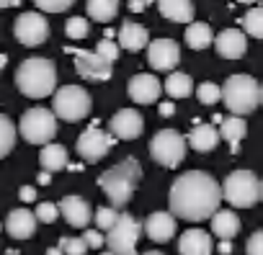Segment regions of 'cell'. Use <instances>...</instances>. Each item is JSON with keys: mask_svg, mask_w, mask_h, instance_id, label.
<instances>
[{"mask_svg": "<svg viewBox=\"0 0 263 255\" xmlns=\"http://www.w3.org/2000/svg\"><path fill=\"white\" fill-rule=\"evenodd\" d=\"M168 204L173 217H181L186 222H204L219 209L222 188L209 173L189 170L173 181Z\"/></svg>", "mask_w": 263, "mask_h": 255, "instance_id": "1", "label": "cell"}, {"mask_svg": "<svg viewBox=\"0 0 263 255\" xmlns=\"http://www.w3.org/2000/svg\"><path fill=\"white\" fill-rule=\"evenodd\" d=\"M140 181H142V168H140V163L135 158H124L121 163H116L114 168H108V170H103L98 175V186L108 196L114 209L116 206H126L132 201Z\"/></svg>", "mask_w": 263, "mask_h": 255, "instance_id": "2", "label": "cell"}, {"mask_svg": "<svg viewBox=\"0 0 263 255\" xmlns=\"http://www.w3.org/2000/svg\"><path fill=\"white\" fill-rule=\"evenodd\" d=\"M16 85L26 98H47L57 88L54 62L47 57H29L16 70Z\"/></svg>", "mask_w": 263, "mask_h": 255, "instance_id": "3", "label": "cell"}, {"mask_svg": "<svg viewBox=\"0 0 263 255\" xmlns=\"http://www.w3.org/2000/svg\"><path fill=\"white\" fill-rule=\"evenodd\" d=\"M219 98L232 116H248L260 103V85L250 75H230L219 88Z\"/></svg>", "mask_w": 263, "mask_h": 255, "instance_id": "4", "label": "cell"}, {"mask_svg": "<svg viewBox=\"0 0 263 255\" xmlns=\"http://www.w3.org/2000/svg\"><path fill=\"white\" fill-rule=\"evenodd\" d=\"M219 188L222 199L237 209H250L260 201V181L253 170H232Z\"/></svg>", "mask_w": 263, "mask_h": 255, "instance_id": "5", "label": "cell"}, {"mask_svg": "<svg viewBox=\"0 0 263 255\" xmlns=\"http://www.w3.org/2000/svg\"><path fill=\"white\" fill-rule=\"evenodd\" d=\"M52 95V113L62 121H80L90 113V93L83 85H62L54 88Z\"/></svg>", "mask_w": 263, "mask_h": 255, "instance_id": "6", "label": "cell"}, {"mask_svg": "<svg viewBox=\"0 0 263 255\" xmlns=\"http://www.w3.org/2000/svg\"><path fill=\"white\" fill-rule=\"evenodd\" d=\"M142 237V224L129 211H119L114 227L106 232L103 242L114 255H137V242Z\"/></svg>", "mask_w": 263, "mask_h": 255, "instance_id": "7", "label": "cell"}, {"mask_svg": "<svg viewBox=\"0 0 263 255\" xmlns=\"http://www.w3.org/2000/svg\"><path fill=\"white\" fill-rule=\"evenodd\" d=\"M18 132L29 145H47L57 134V116L49 108H42V106L29 108L18 121Z\"/></svg>", "mask_w": 263, "mask_h": 255, "instance_id": "8", "label": "cell"}, {"mask_svg": "<svg viewBox=\"0 0 263 255\" xmlns=\"http://www.w3.org/2000/svg\"><path fill=\"white\" fill-rule=\"evenodd\" d=\"M150 155L163 168H178L186 158V137L176 129H160L150 140Z\"/></svg>", "mask_w": 263, "mask_h": 255, "instance_id": "9", "label": "cell"}, {"mask_svg": "<svg viewBox=\"0 0 263 255\" xmlns=\"http://www.w3.org/2000/svg\"><path fill=\"white\" fill-rule=\"evenodd\" d=\"M114 137L108 134V132H103L101 126H88V129H83V134L78 137V145H75V150H78V155L83 158V160H88V163H98V160H103L108 152H111V147H114Z\"/></svg>", "mask_w": 263, "mask_h": 255, "instance_id": "10", "label": "cell"}, {"mask_svg": "<svg viewBox=\"0 0 263 255\" xmlns=\"http://www.w3.org/2000/svg\"><path fill=\"white\" fill-rule=\"evenodd\" d=\"M13 34L16 39L24 44V47H39L47 42L49 36V24L42 13L36 11H26L16 18V26H13Z\"/></svg>", "mask_w": 263, "mask_h": 255, "instance_id": "11", "label": "cell"}, {"mask_svg": "<svg viewBox=\"0 0 263 255\" xmlns=\"http://www.w3.org/2000/svg\"><path fill=\"white\" fill-rule=\"evenodd\" d=\"M72 57H75V70L83 80H96V83H103V80H111L114 75V65L101 60L96 52H88V49H70Z\"/></svg>", "mask_w": 263, "mask_h": 255, "instance_id": "12", "label": "cell"}, {"mask_svg": "<svg viewBox=\"0 0 263 255\" xmlns=\"http://www.w3.org/2000/svg\"><path fill=\"white\" fill-rule=\"evenodd\" d=\"M145 129V119L135 108H121L108 121V134L114 140H137Z\"/></svg>", "mask_w": 263, "mask_h": 255, "instance_id": "13", "label": "cell"}, {"mask_svg": "<svg viewBox=\"0 0 263 255\" xmlns=\"http://www.w3.org/2000/svg\"><path fill=\"white\" fill-rule=\"evenodd\" d=\"M147 62L153 70L160 72H173L176 65L181 62V49L173 39H155L147 42Z\"/></svg>", "mask_w": 263, "mask_h": 255, "instance_id": "14", "label": "cell"}, {"mask_svg": "<svg viewBox=\"0 0 263 255\" xmlns=\"http://www.w3.org/2000/svg\"><path fill=\"white\" fill-rule=\"evenodd\" d=\"M57 209H60V214L65 217V222L70 224V227H88L90 224V219H93V209H90V204L85 201V199H80V196H65L60 204H57Z\"/></svg>", "mask_w": 263, "mask_h": 255, "instance_id": "15", "label": "cell"}, {"mask_svg": "<svg viewBox=\"0 0 263 255\" xmlns=\"http://www.w3.org/2000/svg\"><path fill=\"white\" fill-rule=\"evenodd\" d=\"M142 232H145L153 242L163 245V242L173 240V234H176V217H173L171 211H153V214L145 219Z\"/></svg>", "mask_w": 263, "mask_h": 255, "instance_id": "16", "label": "cell"}, {"mask_svg": "<svg viewBox=\"0 0 263 255\" xmlns=\"http://www.w3.org/2000/svg\"><path fill=\"white\" fill-rule=\"evenodd\" d=\"M212 44L217 47V54L224 57V60H240L248 52V42H245V34L240 29H224V31H219Z\"/></svg>", "mask_w": 263, "mask_h": 255, "instance_id": "17", "label": "cell"}, {"mask_svg": "<svg viewBox=\"0 0 263 255\" xmlns=\"http://www.w3.org/2000/svg\"><path fill=\"white\" fill-rule=\"evenodd\" d=\"M129 98L135 103H155L160 98V80L147 72L135 75L129 80Z\"/></svg>", "mask_w": 263, "mask_h": 255, "instance_id": "18", "label": "cell"}, {"mask_svg": "<svg viewBox=\"0 0 263 255\" xmlns=\"http://www.w3.org/2000/svg\"><path fill=\"white\" fill-rule=\"evenodd\" d=\"M214 250V242H212V234L204 232V229H186L178 240V252L181 255H212Z\"/></svg>", "mask_w": 263, "mask_h": 255, "instance_id": "19", "label": "cell"}, {"mask_svg": "<svg viewBox=\"0 0 263 255\" xmlns=\"http://www.w3.org/2000/svg\"><path fill=\"white\" fill-rule=\"evenodd\" d=\"M13 240H29L36 232V217L29 209H13L3 224Z\"/></svg>", "mask_w": 263, "mask_h": 255, "instance_id": "20", "label": "cell"}, {"mask_svg": "<svg viewBox=\"0 0 263 255\" xmlns=\"http://www.w3.org/2000/svg\"><path fill=\"white\" fill-rule=\"evenodd\" d=\"M217 145H219V132H217V126L194 121V129H191L189 137H186V147H194L196 152H212Z\"/></svg>", "mask_w": 263, "mask_h": 255, "instance_id": "21", "label": "cell"}, {"mask_svg": "<svg viewBox=\"0 0 263 255\" xmlns=\"http://www.w3.org/2000/svg\"><path fill=\"white\" fill-rule=\"evenodd\" d=\"M147 42H150V34H147V29H145L142 24H137V21H124V24H121V29H119V42H116L121 49H126V52H140V49L147 47Z\"/></svg>", "mask_w": 263, "mask_h": 255, "instance_id": "22", "label": "cell"}, {"mask_svg": "<svg viewBox=\"0 0 263 255\" xmlns=\"http://www.w3.org/2000/svg\"><path fill=\"white\" fill-rule=\"evenodd\" d=\"M214 124H219V126H217L219 137L232 145V152H237V145H240V142L245 140V134H248V126H245L242 116H227V119L214 116Z\"/></svg>", "mask_w": 263, "mask_h": 255, "instance_id": "23", "label": "cell"}, {"mask_svg": "<svg viewBox=\"0 0 263 255\" xmlns=\"http://www.w3.org/2000/svg\"><path fill=\"white\" fill-rule=\"evenodd\" d=\"M209 219H212V234L219 240H232L240 232V219L232 209H217Z\"/></svg>", "mask_w": 263, "mask_h": 255, "instance_id": "24", "label": "cell"}, {"mask_svg": "<svg viewBox=\"0 0 263 255\" xmlns=\"http://www.w3.org/2000/svg\"><path fill=\"white\" fill-rule=\"evenodd\" d=\"M160 16H165L173 24H191L194 21V3L191 0H155Z\"/></svg>", "mask_w": 263, "mask_h": 255, "instance_id": "25", "label": "cell"}, {"mask_svg": "<svg viewBox=\"0 0 263 255\" xmlns=\"http://www.w3.org/2000/svg\"><path fill=\"white\" fill-rule=\"evenodd\" d=\"M39 165H42V170H47V173L65 170V165H67V150H65L62 145H52V142L42 145Z\"/></svg>", "mask_w": 263, "mask_h": 255, "instance_id": "26", "label": "cell"}, {"mask_svg": "<svg viewBox=\"0 0 263 255\" xmlns=\"http://www.w3.org/2000/svg\"><path fill=\"white\" fill-rule=\"evenodd\" d=\"M183 39H186V44L191 47V49H206V47H212V42H214V34H212V26L209 24H201V21H191V24H186V34H183Z\"/></svg>", "mask_w": 263, "mask_h": 255, "instance_id": "27", "label": "cell"}, {"mask_svg": "<svg viewBox=\"0 0 263 255\" xmlns=\"http://www.w3.org/2000/svg\"><path fill=\"white\" fill-rule=\"evenodd\" d=\"M163 90L171 95V98H189L194 93V80L191 75L186 72H171L168 80L163 83Z\"/></svg>", "mask_w": 263, "mask_h": 255, "instance_id": "28", "label": "cell"}, {"mask_svg": "<svg viewBox=\"0 0 263 255\" xmlns=\"http://www.w3.org/2000/svg\"><path fill=\"white\" fill-rule=\"evenodd\" d=\"M85 11H88V18H93L98 24H106L119 13V0H88Z\"/></svg>", "mask_w": 263, "mask_h": 255, "instance_id": "29", "label": "cell"}, {"mask_svg": "<svg viewBox=\"0 0 263 255\" xmlns=\"http://www.w3.org/2000/svg\"><path fill=\"white\" fill-rule=\"evenodd\" d=\"M13 147H16V124L6 113H0V160L11 155Z\"/></svg>", "mask_w": 263, "mask_h": 255, "instance_id": "30", "label": "cell"}, {"mask_svg": "<svg viewBox=\"0 0 263 255\" xmlns=\"http://www.w3.org/2000/svg\"><path fill=\"white\" fill-rule=\"evenodd\" d=\"M242 29H245V34L253 36V39H260V36H263V8H260V6H253V8L245 13Z\"/></svg>", "mask_w": 263, "mask_h": 255, "instance_id": "31", "label": "cell"}, {"mask_svg": "<svg viewBox=\"0 0 263 255\" xmlns=\"http://www.w3.org/2000/svg\"><path fill=\"white\" fill-rule=\"evenodd\" d=\"M88 31H90V24H88L85 18H80V16H72V18H67V26H65V34H67V39H72V42H80V39H85V36H88Z\"/></svg>", "mask_w": 263, "mask_h": 255, "instance_id": "32", "label": "cell"}, {"mask_svg": "<svg viewBox=\"0 0 263 255\" xmlns=\"http://www.w3.org/2000/svg\"><path fill=\"white\" fill-rule=\"evenodd\" d=\"M116 217H119V209H114V206H101V209L93 214V222H96L98 232H108V229L114 227Z\"/></svg>", "mask_w": 263, "mask_h": 255, "instance_id": "33", "label": "cell"}, {"mask_svg": "<svg viewBox=\"0 0 263 255\" xmlns=\"http://www.w3.org/2000/svg\"><path fill=\"white\" fill-rule=\"evenodd\" d=\"M196 98H199V103H204V106H214V103L219 101V85H217V83H201V85L196 88Z\"/></svg>", "mask_w": 263, "mask_h": 255, "instance_id": "34", "label": "cell"}, {"mask_svg": "<svg viewBox=\"0 0 263 255\" xmlns=\"http://www.w3.org/2000/svg\"><path fill=\"white\" fill-rule=\"evenodd\" d=\"M101 60H106V62H116V57H119V44L116 42H111V39H103V42H98V47L93 49Z\"/></svg>", "mask_w": 263, "mask_h": 255, "instance_id": "35", "label": "cell"}, {"mask_svg": "<svg viewBox=\"0 0 263 255\" xmlns=\"http://www.w3.org/2000/svg\"><path fill=\"white\" fill-rule=\"evenodd\" d=\"M57 214H60V209H57V204H52V201H42V204H36V222H44V224H52L54 219H57Z\"/></svg>", "mask_w": 263, "mask_h": 255, "instance_id": "36", "label": "cell"}, {"mask_svg": "<svg viewBox=\"0 0 263 255\" xmlns=\"http://www.w3.org/2000/svg\"><path fill=\"white\" fill-rule=\"evenodd\" d=\"M60 250L65 255H85L88 252V247H85V242L80 237H62L60 240Z\"/></svg>", "mask_w": 263, "mask_h": 255, "instance_id": "37", "label": "cell"}, {"mask_svg": "<svg viewBox=\"0 0 263 255\" xmlns=\"http://www.w3.org/2000/svg\"><path fill=\"white\" fill-rule=\"evenodd\" d=\"M34 3L44 13H62V11H67L75 3V0H34Z\"/></svg>", "mask_w": 263, "mask_h": 255, "instance_id": "38", "label": "cell"}, {"mask_svg": "<svg viewBox=\"0 0 263 255\" xmlns=\"http://www.w3.org/2000/svg\"><path fill=\"white\" fill-rule=\"evenodd\" d=\"M83 242H85V247H103V234L98 232V229H93V227H83V237H80Z\"/></svg>", "mask_w": 263, "mask_h": 255, "instance_id": "39", "label": "cell"}, {"mask_svg": "<svg viewBox=\"0 0 263 255\" xmlns=\"http://www.w3.org/2000/svg\"><path fill=\"white\" fill-rule=\"evenodd\" d=\"M245 252H248V255H263V232H253V234H250Z\"/></svg>", "mask_w": 263, "mask_h": 255, "instance_id": "40", "label": "cell"}, {"mask_svg": "<svg viewBox=\"0 0 263 255\" xmlns=\"http://www.w3.org/2000/svg\"><path fill=\"white\" fill-rule=\"evenodd\" d=\"M18 199H21L24 204H31V201H36V186H24V188L18 191Z\"/></svg>", "mask_w": 263, "mask_h": 255, "instance_id": "41", "label": "cell"}, {"mask_svg": "<svg viewBox=\"0 0 263 255\" xmlns=\"http://www.w3.org/2000/svg\"><path fill=\"white\" fill-rule=\"evenodd\" d=\"M150 3H155V0H129V8L137 13V11H145Z\"/></svg>", "mask_w": 263, "mask_h": 255, "instance_id": "42", "label": "cell"}, {"mask_svg": "<svg viewBox=\"0 0 263 255\" xmlns=\"http://www.w3.org/2000/svg\"><path fill=\"white\" fill-rule=\"evenodd\" d=\"M176 113V106L171 101H160V116H173Z\"/></svg>", "mask_w": 263, "mask_h": 255, "instance_id": "43", "label": "cell"}, {"mask_svg": "<svg viewBox=\"0 0 263 255\" xmlns=\"http://www.w3.org/2000/svg\"><path fill=\"white\" fill-rule=\"evenodd\" d=\"M49 181H52V173H47V170H42V173H39V186H47Z\"/></svg>", "mask_w": 263, "mask_h": 255, "instance_id": "44", "label": "cell"}, {"mask_svg": "<svg viewBox=\"0 0 263 255\" xmlns=\"http://www.w3.org/2000/svg\"><path fill=\"white\" fill-rule=\"evenodd\" d=\"M219 250H222L224 255H230V252H232V245H230V240H219Z\"/></svg>", "mask_w": 263, "mask_h": 255, "instance_id": "45", "label": "cell"}, {"mask_svg": "<svg viewBox=\"0 0 263 255\" xmlns=\"http://www.w3.org/2000/svg\"><path fill=\"white\" fill-rule=\"evenodd\" d=\"M18 3H21V0H0V8H13Z\"/></svg>", "mask_w": 263, "mask_h": 255, "instance_id": "46", "label": "cell"}, {"mask_svg": "<svg viewBox=\"0 0 263 255\" xmlns=\"http://www.w3.org/2000/svg\"><path fill=\"white\" fill-rule=\"evenodd\" d=\"M47 255H62V250H60V247H49Z\"/></svg>", "mask_w": 263, "mask_h": 255, "instance_id": "47", "label": "cell"}, {"mask_svg": "<svg viewBox=\"0 0 263 255\" xmlns=\"http://www.w3.org/2000/svg\"><path fill=\"white\" fill-rule=\"evenodd\" d=\"M6 60H8V57H6L3 52H0V72H3V67H6Z\"/></svg>", "mask_w": 263, "mask_h": 255, "instance_id": "48", "label": "cell"}, {"mask_svg": "<svg viewBox=\"0 0 263 255\" xmlns=\"http://www.w3.org/2000/svg\"><path fill=\"white\" fill-rule=\"evenodd\" d=\"M142 255H163L160 250H147V252H142Z\"/></svg>", "mask_w": 263, "mask_h": 255, "instance_id": "49", "label": "cell"}, {"mask_svg": "<svg viewBox=\"0 0 263 255\" xmlns=\"http://www.w3.org/2000/svg\"><path fill=\"white\" fill-rule=\"evenodd\" d=\"M237 3H245V6H253V3H258V0H237Z\"/></svg>", "mask_w": 263, "mask_h": 255, "instance_id": "50", "label": "cell"}, {"mask_svg": "<svg viewBox=\"0 0 263 255\" xmlns=\"http://www.w3.org/2000/svg\"><path fill=\"white\" fill-rule=\"evenodd\" d=\"M101 255H114V252H111V250H106V252H101Z\"/></svg>", "mask_w": 263, "mask_h": 255, "instance_id": "51", "label": "cell"}, {"mask_svg": "<svg viewBox=\"0 0 263 255\" xmlns=\"http://www.w3.org/2000/svg\"><path fill=\"white\" fill-rule=\"evenodd\" d=\"M0 229H3V224H0Z\"/></svg>", "mask_w": 263, "mask_h": 255, "instance_id": "52", "label": "cell"}, {"mask_svg": "<svg viewBox=\"0 0 263 255\" xmlns=\"http://www.w3.org/2000/svg\"><path fill=\"white\" fill-rule=\"evenodd\" d=\"M11 255H13V252H11Z\"/></svg>", "mask_w": 263, "mask_h": 255, "instance_id": "53", "label": "cell"}]
</instances>
